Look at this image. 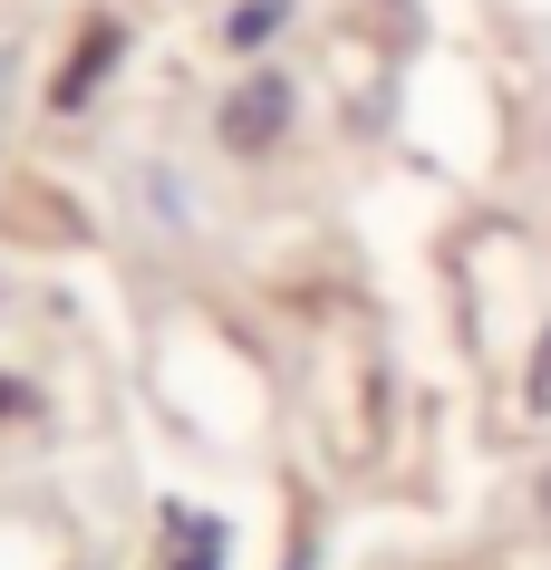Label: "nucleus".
Returning <instances> with one entry per match:
<instances>
[{"instance_id": "obj_1", "label": "nucleus", "mask_w": 551, "mask_h": 570, "mask_svg": "<svg viewBox=\"0 0 551 570\" xmlns=\"http://www.w3.org/2000/svg\"><path fill=\"white\" fill-rule=\"evenodd\" d=\"M281 126H291V88H281V78H252V88H233L223 97V146H272Z\"/></svg>"}, {"instance_id": "obj_2", "label": "nucleus", "mask_w": 551, "mask_h": 570, "mask_svg": "<svg viewBox=\"0 0 551 570\" xmlns=\"http://www.w3.org/2000/svg\"><path fill=\"white\" fill-rule=\"evenodd\" d=\"M281 20H291V0H243V10H223V49H272Z\"/></svg>"}, {"instance_id": "obj_3", "label": "nucleus", "mask_w": 551, "mask_h": 570, "mask_svg": "<svg viewBox=\"0 0 551 570\" xmlns=\"http://www.w3.org/2000/svg\"><path fill=\"white\" fill-rule=\"evenodd\" d=\"M107 59H117V30H97V39H88V59H68L59 107H88V97H97V78H107Z\"/></svg>"}, {"instance_id": "obj_4", "label": "nucleus", "mask_w": 551, "mask_h": 570, "mask_svg": "<svg viewBox=\"0 0 551 570\" xmlns=\"http://www.w3.org/2000/svg\"><path fill=\"white\" fill-rule=\"evenodd\" d=\"M532 406H551V330H542V358H532Z\"/></svg>"}, {"instance_id": "obj_5", "label": "nucleus", "mask_w": 551, "mask_h": 570, "mask_svg": "<svg viewBox=\"0 0 551 570\" xmlns=\"http://www.w3.org/2000/svg\"><path fill=\"white\" fill-rule=\"evenodd\" d=\"M10 406H20V387H10V377H0V416H10Z\"/></svg>"}, {"instance_id": "obj_6", "label": "nucleus", "mask_w": 551, "mask_h": 570, "mask_svg": "<svg viewBox=\"0 0 551 570\" xmlns=\"http://www.w3.org/2000/svg\"><path fill=\"white\" fill-rule=\"evenodd\" d=\"M542 512H551V483H542Z\"/></svg>"}]
</instances>
